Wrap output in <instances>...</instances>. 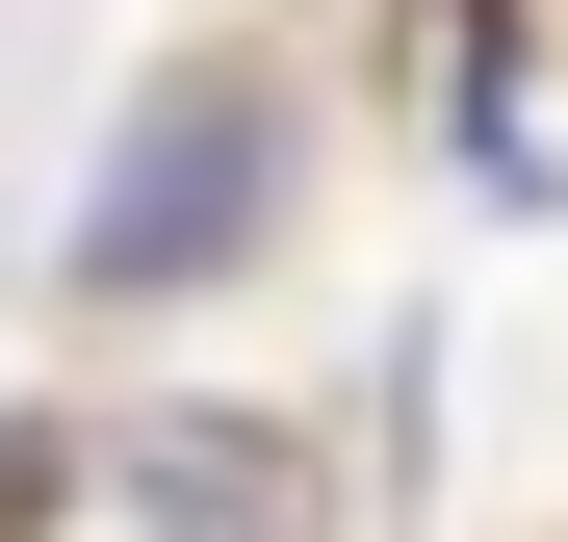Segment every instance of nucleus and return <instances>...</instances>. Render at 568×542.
Here are the masks:
<instances>
[{
    "label": "nucleus",
    "mask_w": 568,
    "mask_h": 542,
    "mask_svg": "<svg viewBox=\"0 0 568 542\" xmlns=\"http://www.w3.org/2000/svg\"><path fill=\"white\" fill-rule=\"evenodd\" d=\"M284 181H311L284 52H155L130 130H104V181H78V233H52V285L78 310H181V285H233V258L284 233Z\"/></svg>",
    "instance_id": "1"
},
{
    "label": "nucleus",
    "mask_w": 568,
    "mask_h": 542,
    "mask_svg": "<svg viewBox=\"0 0 568 542\" xmlns=\"http://www.w3.org/2000/svg\"><path fill=\"white\" fill-rule=\"evenodd\" d=\"M130 517L155 542H311V466L258 413H130Z\"/></svg>",
    "instance_id": "2"
}]
</instances>
